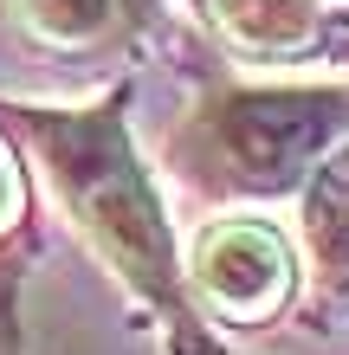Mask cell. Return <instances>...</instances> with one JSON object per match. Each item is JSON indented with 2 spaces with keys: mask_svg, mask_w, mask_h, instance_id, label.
Here are the masks:
<instances>
[{
  "mask_svg": "<svg viewBox=\"0 0 349 355\" xmlns=\"http://www.w3.org/2000/svg\"><path fill=\"white\" fill-rule=\"evenodd\" d=\"M39 155L65 187L78 226L97 239L123 284L136 297H149L155 310H181V284H175V245L162 226V207L142 181L130 142H123L117 110H78V116H33Z\"/></svg>",
  "mask_w": 349,
  "mask_h": 355,
  "instance_id": "6da1fadb",
  "label": "cell"
},
{
  "mask_svg": "<svg viewBox=\"0 0 349 355\" xmlns=\"http://www.w3.org/2000/svg\"><path fill=\"white\" fill-rule=\"evenodd\" d=\"M214 149L246 187H291L349 123L337 91H233L214 103Z\"/></svg>",
  "mask_w": 349,
  "mask_h": 355,
  "instance_id": "7a4b0ae2",
  "label": "cell"
},
{
  "mask_svg": "<svg viewBox=\"0 0 349 355\" xmlns=\"http://www.w3.org/2000/svg\"><path fill=\"white\" fill-rule=\"evenodd\" d=\"M194 284L214 297V310L227 317H272L291 297V252L272 226L259 220H220L214 233H201L194 245Z\"/></svg>",
  "mask_w": 349,
  "mask_h": 355,
  "instance_id": "3957f363",
  "label": "cell"
},
{
  "mask_svg": "<svg viewBox=\"0 0 349 355\" xmlns=\"http://www.w3.org/2000/svg\"><path fill=\"white\" fill-rule=\"evenodd\" d=\"M149 7V0H19L33 33H46L52 46H91V39H110L117 26Z\"/></svg>",
  "mask_w": 349,
  "mask_h": 355,
  "instance_id": "277c9868",
  "label": "cell"
},
{
  "mask_svg": "<svg viewBox=\"0 0 349 355\" xmlns=\"http://www.w3.org/2000/svg\"><path fill=\"white\" fill-rule=\"evenodd\" d=\"M220 19H227V33L239 46H253V52H298L304 39H311V26H317L304 0H227Z\"/></svg>",
  "mask_w": 349,
  "mask_h": 355,
  "instance_id": "5b68a950",
  "label": "cell"
},
{
  "mask_svg": "<svg viewBox=\"0 0 349 355\" xmlns=\"http://www.w3.org/2000/svg\"><path fill=\"white\" fill-rule=\"evenodd\" d=\"M311 245H317V259L323 271H349V175H330L317 187V200H311Z\"/></svg>",
  "mask_w": 349,
  "mask_h": 355,
  "instance_id": "8992f818",
  "label": "cell"
},
{
  "mask_svg": "<svg viewBox=\"0 0 349 355\" xmlns=\"http://www.w3.org/2000/svg\"><path fill=\"white\" fill-rule=\"evenodd\" d=\"M13 207H19V181H13V162H7V149H0V226L13 220Z\"/></svg>",
  "mask_w": 349,
  "mask_h": 355,
  "instance_id": "52a82bcc",
  "label": "cell"
}]
</instances>
